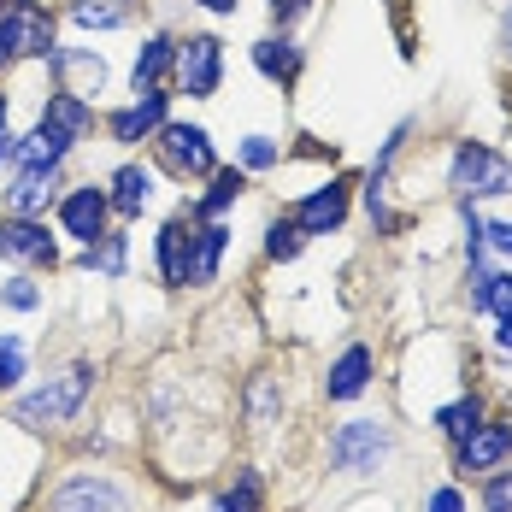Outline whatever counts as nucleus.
Listing matches in <instances>:
<instances>
[{"mask_svg": "<svg viewBox=\"0 0 512 512\" xmlns=\"http://www.w3.org/2000/svg\"><path fill=\"white\" fill-rule=\"evenodd\" d=\"M89 389H95V365L77 359V365H65L59 377H48L42 389L18 395V401H12V424H24V430H59V424H71V418L83 412Z\"/></svg>", "mask_w": 512, "mask_h": 512, "instance_id": "nucleus-1", "label": "nucleus"}, {"mask_svg": "<svg viewBox=\"0 0 512 512\" xmlns=\"http://www.w3.org/2000/svg\"><path fill=\"white\" fill-rule=\"evenodd\" d=\"M448 189L460 201H501L512 195V159L495 154L489 142H460L448 159Z\"/></svg>", "mask_w": 512, "mask_h": 512, "instance_id": "nucleus-2", "label": "nucleus"}, {"mask_svg": "<svg viewBox=\"0 0 512 512\" xmlns=\"http://www.w3.org/2000/svg\"><path fill=\"white\" fill-rule=\"evenodd\" d=\"M53 42V12L42 0H6L0 6V71L18 59H48Z\"/></svg>", "mask_w": 512, "mask_h": 512, "instance_id": "nucleus-3", "label": "nucleus"}, {"mask_svg": "<svg viewBox=\"0 0 512 512\" xmlns=\"http://www.w3.org/2000/svg\"><path fill=\"white\" fill-rule=\"evenodd\" d=\"M389 448H395L389 424H377V418H348V424L330 436V465L365 477V471H377V465L389 460Z\"/></svg>", "mask_w": 512, "mask_h": 512, "instance_id": "nucleus-4", "label": "nucleus"}, {"mask_svg": "<svg viewBox=\"0 0 512 512\" xmlns=\"http://www.w3.org/2000/svg\"><path fill=\"white\" fill-rule=\"evenodd\" d=\"M154 154L171 177H212V171H218L212 136H206L201 124H171V118H165L159 136H154Z\"/></svg>", "mask_w": 512, "mask_h": 512, "instance_id": "nucleus-5", "label": "nucleus"}, {"mask_svg": "<svg viewBox=\"0 0 512 512\" xmlns=\"http://www.w3.org/2000/svg\"><path fill=\"white\" fill-rule=\"evenodd\" d=\"M48 512H130V489L106 471H71L48 495Z\"/></svg>", "mask_w": 512, "mask_h": 512, "instance_id": "nucleus-6", "label": "nucleus"}, {"mask_svg": "<svg viewBox=\"0 0 512 512\" xmlns=\"http://www.w3.org/2000/svg\"><path fill=\"white\" fill-rule=\"evenodd\" d=\"M224 83V42L218 36H189L177 42V89L189 101H212Z\"/></svg>", "mask_w": 512, "mask_h": 512, "instance_id": "nucleus-7", "label": "nucleus"}, {"mask_svg": "<svg viewBox=\"0 0 512 512\" xmlns=\"http://www.w3.org/2000/svg\"><path fill=\"white\" fill-rule=\"evenodd\" d=\"M512 460V430L507 424H477V430H465L460 442H454V465H460L465 477H489V471H501Z\"/></svg>", "mask_w": 512, "mask_h": 512, "instance_id": "nucleus-8", "label": "nucleus"}, {"mask_svg": "<svg viewBox=\"0 0 512 512\" xmlns=\"http://www.w3.org/2000/svg\"><path fill=\"white\" fill-rule=\"evenodd\" d=\"M106 218H112V195L95 189V183H83V189H71L65 201H59V230L71 236V242H101L106 236Z\"/></svg>", "mask_w": 512, "mask_h": 512, "instance_id": "nucleus-9", "label": "nucleus"}, {"mask_svg": "<svg viewBox=\"0 0 512 512\" xmlns=\"http://www.w3.org/2000/svg\"><path fill=\"white\" fill-rule=\"evenodd\" d=\"M0 254L12 259V265H59V242L48 236V224L42 218H0Z\"/></svg>", "mask_w": 512, "mask_h": 512, "instance_id": "nucleus-10", "label": "nucleus"}, {"mask_svg": "<svg viewBox=\"0 0 512 512\" xmlns=\"http://www.w3.org/2000/svg\"><path fill=\"white\" fill-rule=\"evenodd\" d=\"M165 112H171V95H165V89H148V95H136V101L124 106V112H112V118H106V136H112V142H124V148L154 142L159 124H165Z\"/></svg>", "mask_w": 512, "mask_h": 512, "instance_id": "nucleus-11", "label": "nucleus"}, {"mask_svg": "<svg viewBox=\"0 0 512 512\" xmlns=\"http://www.w3.org/2000/svg\"><path fill=\"white\" fill-rule=\"evenodd\" d=\"M289 218L301 224V236H330V230H342V224H348V183H342V177H330V183H324V189H312Z\"/></svg>", "mask_w": 512, "mask_h": 512, "instance_id": "nucleus-12", "label": "nucleus"}, {"mask_svg": "<svg viewBox=\"0 0 512 512\" xmlns=\"http://www.w3.org/2000/svg\"><path fill=\"white\" fill-rule=\"evenodd\" d=\"M48 71L59 77V89H71V95H83V101L106 89V59L95 48H53Z\"/></svg>", "mask_w": 512, "mask_h": 512, "instance_id": "nucleus-13", "label": "nucleus"}, {"mask_svg": "<svg viewBox=\"0 0 512 512\" xmlns=\"http://www.w3.org/2000/svg\"><path fill=\"white\" fill-rule=\"evenodd\" d=\"M36 124L77 148V142L95 130V101H83V95H71V89H53L48 101H42V118H36Z\"/></svg>", "mask_w": 512, "mask_h": 512, "instance_id": "nucleus-14", "label": "nucleus"}, {"mask_svg": "<svg viewBox=\"0 0 512 512\" xmlns=\"http://www.w3.org/2000/svg\"><path fill=\"white\" fill-rule=\"evenodd\" d=\"M53 189H59V165H18L12 183H6V206L18 218H42L53 201Z\"/></svg>", "mask_w": 512, "mask_h": 512, "instance_id": "nucleus-15", "label": "nucleus"}, {"mask_svg": "<svg viewBox=\"0 0 512 512\" xmlns=\"http://www.w3.org/2000/svg\"><path fill=\"white\" fill-rule=\"evenodd\" d=\"M371 371H377V359H371V348H365V342L342 348V354H336V365L324 371V401H359V395L371 389Z\"/></svg>", "mask_w": 512, "mask_h": 512, "instance_id": "nucleus-16", "label": "nucleus"}, {"mask_svg": "<svg viewBox=\"0 0 512 512\" xmlns=\"http://www.w3.org/2000/svg\"><path fill=\"white\" fill-rule=\"evenodd\" d=\"M189 254H195V224L165 218L159 224V277H165V289H189Z\"/></svg>", "mask_w": 512, "mask_h": 512, "instance_id": "nucleus-17", "label": "nucleus"}, {"mask_svg": "<svg viewBox=\"0 0 512 512\" xmlns=\"http://www.w3.org/2000/svg\"><path fill=\"white\" fill-rule=\"evenodd\" d=\"M230 248V230L224 218H195V254H189V289H201L218 277V259Z\"/></svg>", "mask_w": 512, "mask_h": 512, "instance_id": "nucleus-18", "label": "nucleus"}, {"mask_svg": "<svg viewBox=\"0 0 512 512\" xmlns=\"http://www.w3.org/2000/svg\"><path fill=\"white\" fill-rule=\"evenodd\" d=\"M171 71H177V42L171 36H148L136 65H130V83H136V95H148V89H165Z\"/></svg>", "mask_w": 512, "mask_h": 512, "instance_id": "nucleus-19", "label": "nucleus"}, {"mask_svg": "<svg viewBox=\"0 0 512 512\" xmlns=\"http://www.w3.org/2000/svg\"><path fill=\"white\" fill-rule=\"evenodd\" d=\"M106 195H112V212H118V218H142V206L154 201V177H148L142 165H118Z\"/></svg>", "mask_w": 512, "mask_h": 512, "instance_id": "nucleus-20", "label": "nucleus"}, {"mask_svg": "<svg viewBox=\"0 0 512 512\" xmlns=\"http://www.w3.org/2000/svg\"><path fill=\"white\" fill-rule=\"evenodd\" d=\"M254 65H259V77H271V83L289 89L301 77V48L289 36H265V42H254Z\"/></svg>", "mask_w": 512, "mask_h": 512, "instance_id": "nucleus-21", "label": "nucleus"}, {"mask_svg": "<svg viewBox=\"0 0 512 512\" xmlns=\"http://www.w3.org/2000/svg\"><path fill=\"white\" fill-rule=\"evenodd\" d=\"M471 312L507 318V312H512V277H507V271H483V265L471 259Z\"/></svg>", "mask_w": 512, "mask_h": 512, "instance_id": "nucleus-22", "label": "nucleus"}, {"mask_svg": "<svg viewBox=\"0 0 512 512\" xmlns=\"http://www.w3.org/2000/svg\"><path fill=\"white\" fill-rule=\"evenodd\" d=\"M242 195H248V177H242L236 165H230V171H212V189L201 195L195 218H224V212H230V206L242 201Z\"/></svg>", "mask_w": 512, "mask_h": 512, "instance_id": "nucleus-23", "label": "nucleus"}, {"mask_svg": "<svg viewBox=\"0 0 512 512\" xmlns=\"http://www.w3.org/2000/svg\"><path fill=\"white\" fill-rule=\"evenodd\" d=\"M124 259H130V242L106 230L101 242H89V248L77 254V265H83V271H101V277H124Z\"/></svg>", "mask_w": 512, "mask_h": 512, "instance_id": "nucleus-24", "label": "nucleus"}, {"mask_svg": "<svg viewBox=\"0 0 512 512\" xmlns=\"http://www.w3.org/2000/svg\"><path fill=\"white\" fill-rule=\"evenodd\" d=\"M65 154H71V142H59L42 124L30 136H18V165H65Z\"/></svg>", "mask_w": 512, "mask_h": 512, "instance_id": "nucleus-25", "label": "nucleus"}, {"mask_svg": "<svg viewBox=\"0 0 512 512\" xmlns=\"http://www.w3.org/2000/svg\"><path fill=\"white\" fill-rule=\"evenodd\" d=\"M477 424H483V401L477 395H460V401H448V407L436 412V430L454 436V442H460L465 430H477Z\"/></svg>", "mask_w": 512, "mask_h": 512, "instance_id": "nucleus-26", "label": "nucleus"}, {"mask_svg": "<svg viewBox=\"0 0 512 512\" xmlns=\"http://www.w3.org/2000/svg\"><path fill=\"white\" fill-rule=\"evenodd\" d=\"M271 418H277V377H265V371H259L254 383H248V424L265 430Z\"/></svg>", "mask_w": 512, "mask_h": 512, "instance_id": "nucleus-27", "label": "nucleus"}, {"mask_svg": "<svg viewBox=\"0 0 512 512\" xmlns=\"http://www.w3.org/2000/svg\"><path fill=\"white\" fill-rule=\"evenodd\" d=\"M301 248H307V236H301L295 218H277V224L265 230V259H295Z\"/></svg>", "mask_w": 512, "mask_h": 512, "instance_id": "nucleus-28", "label": "nucleus"}, {"mask_svg": "<svg viewBox=\"0 0 512 512\" xmlns=\"http://www.w3.org/2000/svg\"><path fill=\"white\" fill-rule=\"evenodd\" d=\"M212 512H259V477H254V471H242V477H236V489H224Z\"/></svg>", "mask_w": 512, "mask_h": 512, "instance_id": "nucleus-29", "label": "nucleus"}, {"mask_svg": "<svg viewBox=\"0 0 512 512\" xmlns=\"http://www.w3.org/2000/svg\"><path fill=\"white\" fill-rule=\"evenodd\" d=\"M71 18H77L83 30H118V24H124V12H118V6H95V0H77V6H71Z\"/></svg>", "mask_w": 512, "mask_h": 512, "instance_id": "nucleus-30", "label": "nucleus"}, {"mask_svg": "<svg viewBox=\"0 0 512 512\" xmlns=\"http://www.w3.org/2000/svg\"><path fill=\"white\" fill-rule=\"evenodd\" d=\"M0 301H6L12 312H36L42 307V289H36L30 277H6V283H0Z\"/></svg>", "mask_w": 512, "mask_h": 512, "instance_id": "nucleus-31", "label": "nucleus"}, {"mask_svg": "<svg viewBox=\"0 0 512 512\" xmlns=\"http://www.w3.org/2000/svg\"><path fill=\"white\" fill-rule=\"evenodd\" d=\"M18 383H24V342L0 336V389H18Z\"/></svg>", "mask_w": 512, "mask_h": 512, "instance_id": "nucleus-32", "label": "nucleus"}, {"mask_svg": "<svg viewBox=\"0 0 512 512\" xmlns=\"http://www.w3.org/2000/svg\"><path fill=\"white\" fill-rule=\"evenodd\" d=\"M277 159H283V148H277L271 136H242V165H248V171H271Z\"/></svg>", "mask_w": 512, "mask_h": 512, "instance_id": "nucleus-33", "label": "nucleus"}, {"mask_svg": "<svg viewBox=\"0 0 512 512\" xmlns=\"http://www.w3.org/2000/svg\"><path fill=\"white\" fill-rule=\"evenodd\" d=\"M483 512H512V471H489V483H483Z\"/></svg>", "mask_w": 512, "mask_h": 512, "instance_id": "nucleus-34", "label": "nucleus"}, {"mask_svg": "<svg viewBox=\"0 0 512 512\" xmlns=\"http://www.w3.org/2000/svg\"><path fill=\"white\" fill-rule=\"evenodd\" d=\"M483 242H489L501 259H512V218H501V224H483Z\"/></svg>", "mask_w": 512, "mask_h": 512, "instance_id": "nucleus-35", "label": "nucleus"}, {"mask_svg": "<svg viewBox=\"0 0 512 512\" xmlns=\"http://www.w3.org/2000/svg\"><path fill=\"white\" fill-rule=\"evenodd\" d=\"M424 512H465V495H460V489H436Z\"/></svg>", "mask_w": 512, "mask_h": 512, "instance_id": "nucleus-36", "label": "nucleus"}, {"mask_svg": "<svg viewBox=\"0 0 512 512\" xmlns=\"http://www.w3.org/2000/svg\"><path fill=\"white\" fill-rule=\"evenodd\" d=\"M307 6H312V0H271V18H277V24H295Z\"/></svg>", "mask_w": 512, "mask_h": 512, "instance_id": "nucleus-37", "label": "nucleus"}, {"mask_svg": "<svg viewBox=\"0 0 512 512\" xmlns=\"http://www.w3.org/2000/svg\"><path fill=\"white\" fill-rule=\"evenodd\" d=\"M0 165H18V136L0 124Z\"/></svg>", "mask_w": 512, "mask_h": 512, "instance_id": "nucleus-38", "label": "nucleus"}, {"mask_svg": "<svg viewBox=\"0 0 512 512\" xmlns=\"http://www.w3.org/2000/svg\"><path fill=\"white\" fill-rule=\"evenodd\" d=\"M195 6H206V12H218V18H230V12H236L242 0H195Z\"/></svg>", "mask_w": 512, "mask_h": 512, "instance_id": "nucleus-39", "label": "nucleus"}, {"mask_svg": "<svg viewBox=\"0 0 512 512\" xmlns=\"http://www.w3.org/2000/svg\"><path fill=\"white\" fill-rule=\"evenodd\" d=\"M501 53L512 59V0H507V18H501Z\"/></svg>", "mask_w": 512, "mask_h": 512, "instance_id": "nucleus-40", "label": "nucleus"}, {"mask_svg": "<svg viewBox=\"0 0 512 512\" xmlns=\"http://www.w3.org/2000/svg\"><path fill=\"white\" fill-rule=\"evenodd\" d=\"M495 324H501V330H495V342H501V348L512 354V312H507V318H495Z\"/></svg>", "mask_w": 512, "mask_h": 512, "instance_id": "nucleus-41", "label": "nucleus"}, {"mask_svg": "<svg viewBox=\"0 0 512 512\" xmlns=\"http://www.w3.org/2000/svg\"><path fill=\"white\" fill-rule=\"evenodd\" d=\"M0 124H6V95H0Z\"/></svg>", "mask_w": 512, "mask_h": 512, "instance_id": "nucleus-42", "label": "nucleus"}]
</instances>
